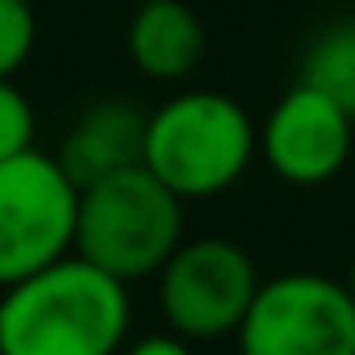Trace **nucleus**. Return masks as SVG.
<instances>
[{
    "instance_id": "obj_7",
    "label": "nucleus",
    "mask_w": 355,
    "mask_h": 355,
    "mask_svg": "<svg viewBox=\"0 0 355 355\" xmlns=\"http://www.w3.org/2000/svg\"><path fill=\"white\" fill-rule=\"evenodd\" d=\"M351 117L318 88L293 84L259 130V150L268 167L288 184H326L351 155Z\"/></svg>"
},
{
    "instance_id": "obj_2",
    "label": "nucleus",
    "mask_w": 355,
    "mask_h": 355,
    "mask_svg": "<svg viewBox=\"0 0 355 355\" xmlns=\"http://www.w3.org/2000/svg\"><path fill=\"white\" fill-rule=\"evenodd\" d=\"M184 205L146 163L109 171L80 189L76 255L117 280L155 276L180 247Z\"/></svg>"
},
{
    "instance_id": "obj_1",
    "label": "nucleus",
    "mask_w": 355,
    "mask_h": 355,
    "mask_svg": "<svg viewBox=\"0 0 355 355\" xmlns=\"http://www.w3.org/2000/svg\"><path fill=\"white\" fill-rule=\"evenodd\" d=\"M130 330L125 280L101 272L84 255L17 280L0 301L5 355H113Z\"/></svg>"
},
{
    "instance_id": "obj_5",
    "label": "nucleus",
    "mask_w": 355,
    "mask_h": 355,
    "mask_svg": "<svg viewBox=\"0 0 355 355\" xmlns=\"http://www.w3.org/2000/svg\"><path fill=\"white\" fill-rule=\"evenodd\" d=\"M243 355H355V297L318 272H288L255 288L239 322Z\"/></svg>"
},
{
    "instance_id": "obj_10",
    "label": "nucleus",
    "mask_w": 355,
    "mask_h": 355,
    "mask_svg": "<svg viewBox=\"0 0 355 355\" xmlns=\"http://www.w3.org/2000/svg\"><path fill=\"white\" fill-rule=\"evenodd\" d=\"M301 84L326 92L355 121V17H338L313 34L301 55Z\"/></svg>"
},
{
    "instance_id": "obj_14",
    "label": "nucleus",
    "mask_w": 355,
    "mask_h": 355,
    "mask_svg": "<svg viewBox=\"0 0 355 355\" xmlns=\"http://www.w3.org/2000/svg\"><path fill=\"white\" fill-rule=\"evenodd\" d=\"M347 288H351V297H355V263H351V276H347Z\"/></svg>"
},
{
    "instance_id": "obj_15",
    "label": "nucleus",
    "mask_w": 355,
    "mask_h": 355,
    "mask_svg": "<svg viewBox=\"0 0 355 355\" xmlns=\"http://www.w3.org/2000/svg\"><path fill=\"white\" fill-rule=\"evenodd\" d=\"M130 5H146V0H130Z\"/></svg>"
},
{
    "instance_id": "obj_12",
    "label": "nucleus",
    "mask_w": 355,
    "mask_h": 355,
    "mask_svg": "<svg viewBox=\"0 0 355 355\" xmlns=\"http://www.w3.org/2000/svg\"><path fill=\"white\" fill-rule=\"evenodd\" d=\"M34 146V105L13 80H0V159Z\"/></svg>"
},
{
    "instance_id": "obj_8",
    "label": "nucleus",
    "mask_w": 355,
    "mask_h": 355,
    "mask_svg": "<svg viewBox=\"0 0 355 355\" xmlns=\"http://www.w3.org/2000/svg\"><path fill=\"white\" fill-rule=\"evenodd\" d=\"M142 146H146V113L121 96H101L71 121L55 159L76 180V189H84L109 171L142 163Z\"/></svg>"
},
{
    "instance_id": "obj_6",
    "label": "nucleus",
    "mask_w": 355,
    "mask_h": 355,
    "mask_svg": "<svg viewBox=\"0 0 355 355\" xmlns=\"http://www.w3.org/2000/svg\"><path fill=\"white\" fill-rule=\"evenodd\" d=\"M255 288V263L230 239L180 243L159 268V309L180 338H222L239 330Z\"/></svg>"
},
{
    "instance_id": "obj_17",
    "label": "nucleus",
    "mask_w": 355,
    "mask_h": 355,
    "mask_svg": "<svg viewBox=\"0 0 355 355\" xmlns=\"http://www.w3.org/2000/svg\"><path fill=\"white\" fill-rule=\"evenodd\" d=\"M0 355H5V347H0Z\"/></svg>"
},
{
    "instance_id": "obj_13",
    "label": "nucleus",
    "mask_w": 355,
    "mask_h": 355,
    "mask_svg": "<svg viewBox=\"0 0 355 355\" xmlns=\"http://www.w3.org/2000/svg\"><path fill=\"white\" fill-rule=\"evenodd\" d=\"M125 355H193V351H189V343L180 334H146Z\"/></svg>"
},
{
    "instance_id": "obj_16",
    "label": "nucleus",
    "mask_w": 355,
    "mask_h": 355,
    "mask_svg": "<svg viewBox=\"0 0 355 355\" xmlns=\"http://www.w3.org/2000/svg\"><path fill=\"white\" fill-rule=\"evenodd\" d=\"M26 5H34V0H26Z\"/></svg>"
},
{
    "instance_id": "obj_3",
    "label": "nucleus",
    "mask_w": 355,
    "mask_h": 355,
    "mask_svg": "<svg viewBox=\"0 0 355 355\" xmlns=\"http://www.w3.org/2000/svg\"><path fill=\"white\" fill-rule=\"evenodd\" d=\"M259 134L247 109L226 92H180L146 113L142 163L180 197H218L247 171Z\"/></svg>"
},
{
    "instance_id": "obj_11",
    "label": "nucleus",
    "mask_w": 355,
    "mask_h": 355,
    "mask_svg": "<svg viewBox=\"0 0 355 355\" xmlns=\"http://www.w3.org/2000/svg\"><path fill=\"white\" fill-rule=\"evenodd\" d=\"M38 38L34 5L26 0H0V80H13V71L26 67Z\"/></svg>"
},
{
    "instance_id": "obj_9",
    "label": "nucleus",
    "mask_w": 355,
    "mask_h": 355,
    "mask_svg": "<svg viewBox=\"0 0 355 355\" xmlns=\"http://www.w3.org/2000/svg\"><path fill=\"white\" fill-rule=\"evenodd\" d=\"M125 51L146 80H184L205 59V26L184 0H146L134 9Z\"/></svg>"
},
{
    "instance_id": "obj_4",
    "label": "nucleus",
    "mask_w": 355,
    "mask_h": 355,
    "mask_svg": "<svg viewBox=\"0 0 355 355\" xmlns=\"http://www.w3.org/2000/svg\"><path fill=\"white\" fill-rule=\"evenodd\" d=\"M80 189L55 155L0 159V288H9L76 247Z\"/></svg>"
}]
</instances>
